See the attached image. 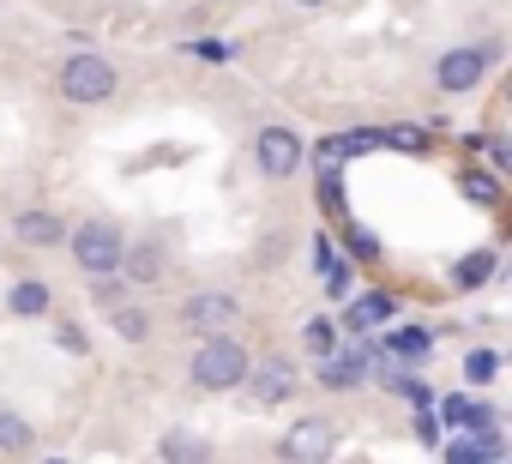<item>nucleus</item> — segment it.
Instances as JSON below:
<instances>
[{
    "label": "nucleus",
    "instance_id": "nucleus-1",
    "mask_svg": "<svg viewBox=\"0 0 512 464\" xmlns=\"http://www.w3.org/2000/svg\"><path fill=\"white\" fill-rule=\"evenodd\" d=\"M55 97L67 109H109L121 97V67L103 49H67L55 61Z\"/></svg>",
    "mask_w": 512,
    "mask_h": 464
},
{
    "label": "nucleus",
    "instance_id": "nucleus-28",
    "mask_svg": "<svg viewBox=\"0 0 512 464\" xmlns=\"http://www.w3.org/2000/svg\"><path fill=\"white\" fill-rule=\"evenodd\" d=\"M193 61H211V67H229L235 61V43L229 37H193V43H181Z\"/></svg>",
    "mask_w": 512,
    "mask_h": 464
},
{
    "label": "nucleus",
    "instance_id": "nucleus-31",
    "mask_svg": "<svg viewBox=\"0 0 512 464\" xmlns=\"http://www.w3.org/2000/svg\"><path fill=\"white\" fill-rule=\"evenodd\" d=\"M308 260H314V272H320V278H326V272L344 260V254H338V242H332V229H314V242H308Z\"/></svg>",
    "mask_w": 512,
    "mask_h": 464
},
{
    "label": "nucleus",
    "instance_id": "nucleus-9",
    "mask_svg": "<svg viewBox=\"0 0 512 464\" xmlns=\"http://www.w3.org/2000/svg\"><path fill=\"white\" fill-rule=\"evenodd\" d=\"M7 236H13L25 254H67V242H73V223H67L61 211H49V205H25V211H13Z\"/></svg>",
    "mask_w": 512,
    "mask_h": 464
},
{
    "label": "nucleus",
    "instance_id": "nucleus-10",
    "mask_svg": "<svg viewBox=\"0 0 512 464\" xmlns=\"http://www.w3.org/2000/svg\"><path fill=\"white\" fill-rule=\"evenodd\" d=\"M332 452H338V422L332 416H296L278 440L284 464H332Z\"/></svg>",
    "mask_w": 512,
    "mask_h": 464
},
{
    "label": "nucleus",
    "instance_id": "nucleus-37",
    "mask_svg": "<svg viewBox=\"0 0 512 464\" xmlns=\"http://www.w3.org/2000/svg\"><path fill=\"white\" fill-rule=\"evenodd\" d=\"M43 464H67V458H43Z\"/></svg>",
    "mask_w": 512,
    "mask_h": 464
},
{
    "label": "nucleus",
    "instance_id": "nucleus-27",
    "mask_svg": "<svg viewBox=\"0 0 512 464\" xmlns=\"http://www.w3.org/2000/svg\"><path fill=\"white\" fill-rule=\"evenodd\" d=\"M55 350H67V356H91V332H85L73 314H55Z\"/></svg>",
    "mask_w": 512,
    "mask_h": 464
},
{
    "label": "nucleus",
    "instance_id": "nucleus-5",
    "mask_svg": "<svg viewBox=\"0 0 512 464\" xmlns=\"http://www.w3.org/2000/svg\"><path fill=\"white\" fill-rule=\"evenodd\" d=\"M241 314H247V308H241V296H235L229 284H199V290H187V296L175 302V332L193 338V344H205V338L235 332Z\"/></svg>",
    "mask_w": 512,
    "mask_h": 464
},
{
    "label": "nucleus",
    "instance_id": "nucleus-39",
    "mask_svg": "<svg viewBox=\"0 0 512 464\" xmlns=\"http://www.w3.org/2000/svg\"><path fill=\"white\" fill-rule=\"evenodd\" d=\"M0 248H7V236H0Z\"/></svg>",
    "mask_w": 512,
    "mask_h": 464
},
{
    "label": "nucleus",
    "instance_id": "nucleus-19",
    "mask_svg": "<svg viewBox=\"0 0 512 464\" xmlns=\"http://www.w3.org/2000/svg\"><path fill=\"white\" fill-rule=\"evenodd\" d=\"M458 193L476 205V211H500V199H506V187H500V175L488 169V163H458Z\"/></svg>",
    "mask_w": 512,
    "mask_h": 464
},
{
    "label": "nucleus",
    "instance_id": "nucleus-30",
    "mask_svg": "<svg viewBox=\"0 0 512 464\" xmlns=\"http://www.w3.org/2000/svg\"><path fill=\"white\" fill-rule=\"evenodd\" d=\"M440 458H446V464H488V458H482V440H476V434H452V440L440 446Z\"/></svg>",
    "mask_w": 512,
    "mask_h": 464
},
{
    "label": "nucleus",
    "instance_id": "nucleus-3",
    "mask_svg": "<svg viewBox=\"0 0 512 464\" xmlns=\"http://www.w3.org/2000/svg\"><path fill=\"white\" fill-rule=\"evenodd\" d=\"M247 374H253V350H247L235 332L205 338V344H193V356H187V386H193V392H211V398L241 392Z\"/></svg>",
    "mask_w": 512,
    "mask_h": 464
},
{
    "label": "nucleus",
    "instance_id": "nucleus-23",
    "mask_svg": "<svg viewBox=\"0 0 512 464\" xmlns=\"http://www.w3.org/2000/svg\"><path fill=\"white\" fill-rule=\"evenodd\" d=\"M37 446V422L25 410H7L0 404V458H25Z\"/></svg>",
    "mask_w": 512,
    "mask_h": 464
},
{
    "label": "nucleus",
    "instance_id": "nucleus-8",
    "mask_svg": "<svg viewBox=\"0 0 512 464\" xmlns=\"http://www.w3.org/2000/svg\"><path fill=\"white\" fill-rule=\"evenodd\" d=\"M314 386L320 392H362V386H374V338H350L338 356L314 362Z\"/></svg>",
    "mask_w": 512,
    "mask_h": 464
},
{
    "label": "nucleus",
    "instance_id": "nucleus-17",
    "mask_svg": "<svg viewBox=\"0 0 512 464\" xmlns=\"http://www.w3.org/2000/svg\"><path fill=\"white\" fill-rule=\"evenodd\" d=\"M157 458H163V464H217V446H211V434H199L193 422H175V428L157 434Z\"/></svg>",
    "mask_w": 512,
    "mask_h": 464
},
{
    "label": "nucleus",
    "instance_id": "nucleus-6",
    "mask_svg": "<svg viewBox=\"0 0 512 464\" xmlns=\"http://www.w3.org/2000/svg\"><path fill=\"white\" fill-rule=\"evenodd\" d=\"M247 157H253V175H260V181L284 187V181H296L308 169L314 151H308V139L290 121H260V127H253V139H247Z\"/></svg>",
    "mask_w": 512,
    "mask_h": 464
},
{
    "label": "nucleus",
    "instance_id": "nucleus-21",
    "mask_svg": "<svg viewBox=\"0 0 512 464\" xmlns=\"http://www.w3.org/2000/svg\"><path fill=\"white\" fill-rule=\"evenodd\" d=\"M296 344H302L314 362H326V356H338V350H344V326H338L332 314H308V320L296 326Z\"/></svg>",
    "mask_w": 512,
    "mask_h": 464
},
{
    "label": "nucleus",
    "instance_id": "nucleus-15",
    "mask_svg": "<svg viewBox=\"0 0 512 464\" xmlns=\"http://www.w3.org/2000/svg\"><path fill=\"white\" fill-rule=\"evenodd\" d=\"M434 410H440V422H446L452 434H494V428H500V410H494L488 398H470V392H446Z\"/></svg>",
    "mask_w": 512,
    "mask_h": 464
},
{
    "label": "nucleus",
    "instance_id": "nucleus-2",
    "mask_svg": "<svg viewBox=\"0 0 512 464\" xmlns=\"http://www.w3.org/2000/svg\"><path fill=\"white\" fill-rule=\"evenodd\" d=\"M506 61V37H470V43H446L440 55H434V97H470V91H482L488 85V73Z\"/></svg>",
    "mask_w": 512,
    "mask_h": 464
},
{
    "label": "nucleus",
    "instance_id": "nucleus-24",
    "mask_svg": "<svg viewBox=\"0 0 512 464\" xmlns=\"http://www.w3.org/2000/svg\"><path fill=\"white\" fill-rule=\"evenodd\" d=\"M85 296H91V308H103V314H115V308H127L139 290L127 284V272H109V278H85Z\"/></svg>",
    "mask_w": 512,
    "mask_h": 464
},
{
    "label": "nucleus",
    "instance_id": "nucleus-36",
    "mask_svg": "<svg viewBox=\"0 0 512 464\" xmlns=\"http://www.w3.org/2000/svg\"><path fill=\"white\" fill-rule=\"evenodd\" d=\"M284 7H290V13H332L338 0H284Z\"/></svg>",
    "mask_w": 512,
    "mask_h": 464
},
{
    "label": "nucleus",
    "instance_id": "nucleus-7",
    "mask_svg": "<svg viewBox=\"0 0 512 464\" xmlns=\"http://www.w3.org/2000/svg\"><path fill=\"white\" fill-rule=\"evenodd\" d=\"M302 362L296 356H284V350H266V356H253V374H247V386H241V398L253 404V410H284V404H296L302 398Z\"/></svg>",
    "mask_w": 512,
    "mask_h": 464
},
{
    "label": "nucleus",
    "instance_id": "nucleus-33",
    "mask_svg": "<svg viewBox=\"0 0 512 464\" xmlns=\"http://www.w3.org/2000/svg\"><path fill=\"white\" fill-rule=\"evenodd\" d=\"M488 169L500 175V181H512V133H488Z\"/></svg>",
    "mask_w": 512,
    "mask_h": 464
},
{
    "label": "nucleus",
    "instance_id": "nucleus-16",
    "mask_svg": "<svg viewBox=\"0 0 512 464\" xmlns=\"http://www.w3.org/2000/svg\"><path fill=\"white\" fill-rule=\"evenodd\" d=\"M7 314L13 320H55V284L43 272H19L7 284Z\"/></svg>",
    "mask_w": 512,
    "mask_h": 464
},
{
    "label": "nucleus",
    "instance_id": "nucleus-35",
    "mask_svg": "<svg viewBox=\"0 0 512 464\" xmlns=\"http://www.w3.org/2000/svg\"><path fill=\"white\" fill-rule=\"evenodd\" d=\"M284 248H290V229H266V242H260V260H266V266H278V260H284Z\"/></svg>",
    "mask_w": 512,
    "mask_h": 464
},
{
    "label": "nucleus",
    "instance_id": "nucleus-13",
    "mask_svg": "<svg viewBox=\"0 0 512 464\" xmlns=\"http://www.w3.org/2000/svg\"><path fill=\"white\" fill-rule=\"evenodd\" d=\"M398 320V296H386V290H362V296H350L344 302V338H368V332H380V326H392Z\"/></svg>",
    "mask_w": 512,
    "mask_h": 464
},
{
    "label": "nucleus",
    "instance_id": "nucleus-25",
    "mask_svg": "<svg viewBox=\"0 0 512 464\" xmlns=\"http://www.w3.org/2000/svg\"><path fill=\"white\" fill-rule=\"evenodd\" d=\"M380 236H374V229L368 223H344V260H356V266H380Z\"/></svg>",
    "mask_w": 512,
    "mask_h": 464
},
{
    "label": "nucleus",
    "instance_id": "nucleus-32",
    "mask_svg": "<svg viewBox=\"0 0 512 464\" xmlns=\"http://www.w3.org/2000/svg\"><path fill=\"white\" fill-rule=\"evenodd\" d=\"M320 284H326V296H332V302H350V290H356V260H338Z\"/></svg>",
    "mask_w": 512,
    "mask_h": 464
},
{
    "label": "nucleus",
    "instance_id": "nucleus-40",
    "mask_svg": "<svg viewBox=\"0 0 512 464\" xmlns=\"http://www.w3.org/2000/svg\"><path fill=\"white\" fill-rule=\"evenodd\" d=\"M506 464H512V458H506Z\"/></svg>",
    "mask_w": 512,
    "mask_h": 464
},
{
    "label": "nucleus",
    "instance_id": "nucleus-12",
    "mask_svg": "<svg viewBox=\"0 0 512 464\" xmlns=\"http://www.w3.org/2000/svg\"><path fill=\"white\" fill-rule=\"evenodd\" d=\"M127 284L145 296V290H157L163 284V272H169V236H133V248H127Z\"/></svg>",
    "mask_w": 512,
    "mask_h": 464
},
{
    "label": "nucleus",
    "instance_id": "nucleus-20",
    "mask_svg": "<svg viewBox=\"0 0 512 464\" xmlns=\"http://www.w3.org/2000/svg\"><path fill=\"white\" fill-rule=\"evenodd\" d=\"M109 332H115L127 350H139V344H151V338H157V308L133 296L127 308H115V314H109Z\"/></svg>",
    "mask_w": 512,
    "mask_h": 464
},
{
    "label": "nucleus",
    "instance_id": "nucleus-34",
    "mask_svg": "<svg viewBox=\"0 0 512 464\" xmlns=\"http://www.w3.org/2000/svg\"><path fill=\"white\" fill-rule=\"evenodd\" d=\"M416 440H422L428 452L446 446V422H440V410H416Z\"/></svg>",
    "mask_w": 512,
    "mask_h": 464
},
{
    "label": "nucleus",
    "instance_id": "nucleus-22",
    "mask_svg": "<svg viewBox=\"0 0 512 464\" xmlns=\"http://www.w3.org/2000/svg\"><path fill=\"white\" fill-rule=\"evenodd\" d=\"M314 205L332 217V223H344L350 217V193H344V169H332V163H314Z\"/></svg>",
    "mask_w": 512,
    "mask_h": 464
},
{
    "label": "nucleus",
    "instance_id": "nucleus-38",
    "mask_svg": "<svg viewBox=\"0 0 512 464\" xmlns=\"http://www.w3.org/2000/svg\"><path fill=\"white\" fill-rule=\"evenodd\" d=\"M506 97H512V79H506Z\"/></svg>",
    "mask_w": 512,
    "mask_h": 464
},
{
    "label": "nucleus",
    "instance_id": "nucleus-11",
    "mask_svg": "<svg viewBox=\"0 0 512 464\" xmlns=\"http://www.w3.org/2000/svg\"><path fill=\"white\" fill-rule=\"evenodd\" d=\"M368 151H386V127H344V133H326V139H314V157H308V163L344 169L350 157H368Z\"/></svg>",
    "mask_w": 512,
    "mask_h": 464
},
{
    "label": "nucleus",
    "instance_id": "nucleus-14",
    "mask_svg": "<svg viewBox=\"0 0 512 464\" xmlns=\"http://www.w3.org/2000/svg\"><path fill=\"white\" fill-rule=\"evenodd\" d=\"M434 344H440V326H416V320H410V326H386L374 350L392 356V362H404V368H422V362L434 356Z\"/></svg>",
    "mask_w": 512,
    "mask_h": 464
},
{
    "label": "nucleus",
    "instance_id": "nucleus-18",
    "mask_svg": "<svg viewBox=\"0 0 512 464\" xmlns=\"http://www.w3.org/2000/svg\"><path fill=\"white\" fill-rule=\"evenodd\" d=\"M494 272H500L494 248H470V254H458V260L446 266V284H452L458 296H476L482 284H494Z\"/></svg>",
    "mask_w": 512,
    "mask_h": 464
},
{
    "label": "nucleus",
    "instance_id": "nucleus-4",
    "mask_svg": "<svg viewBox=\"0 0 512 464\" xmlns=\"http://www.w3.org/2000/svg\"><path fill=\"white\" fill-rule=\"evenodd\" d=\"M127 248H133V236H127V223L121 217H79L73 223V242H67V254H73V266L85 272V278H109V272H121L127 266Z\"/></svg>",
    "mask_w": 512,
    "mask_h": 464
},
{
    "label": "nucleus",
    "instance_id": "nucleus-29",
    "mask_svg": "<svg viewBox=\"0 0 512 464\" xmlns=\"http://www.w3.org/2000/svg\"><path fill=\"white\" fill-rule=\"evenodd\" d=\"M428 145H434V139H428V127H416V121H410V127H386V151H410V157H428Z\"/></svg>",
    "mask_w": 512,
    "mask_h": 464
},
{
    "label": "nucleus",
    "instance_id": "nucleus-26",
    "mask_svg": "<svg viewBox=\"0 0 512 464\" xmlns=\"http://www.w3.org/2000/svg\"><path fill=\"white\" fill-rule=\"evenodd\" d=\"M500 368H506L500 350H464V380H470V386H494Z\"/></svg>",
    "mask_w": 512,
    "mask_h": 464
}]
</instances>
